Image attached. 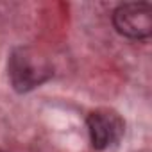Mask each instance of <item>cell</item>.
Segmentation results:
<instances>
[{"mask_svg": "<svg viewBox=\"0 0 152 152\" xmlns=\"http://www.w3.org/2000/svg\"><path fill=\"white\" fill-rule=\"evenodd\" d=\"M7 75L13 88L20 93L39 88L52 77V64L38 48L18 47L7 61Z\"/></svg>", "mask_w": 152, "mask_h": 152, "instance_id": "cell-1", "label": "cell"}, {"mask_svg": "<svg viewBox=\"0 0 152 152\" xmlns=\"http://www.w3.org/2000/svg\"><path fill=\"white\" fill-rule=\"evenodd\" d=\"M115 29L131 39H147L152 34V6L147 2H125L113 11Z\"/></svg>", "mask_w": 152, "mask_h": 152, "instance_id": "cell-2", "label": "cell"}, {"mask_svg": "<svg viewBox=\"0 0 152 152\" xmlns=\"http://www.w3.org/2000/svg\"><path fill=\"white\" fill-rule=\"evenodd\" d=\"M88 131H90V140L93 148L106 150L111 145L120 141L124 134V122L116 113L107 109H99L90 113Z\"/></svg>", "mask_w": 152, "mask_h": 152, "instance_id": "cell-3", "label": "cell"}]
</instances>
